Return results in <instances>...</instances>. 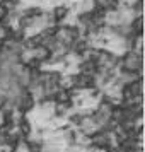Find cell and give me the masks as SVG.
<instances>
[{"label": "cell", "mask_w": 145, "mask_h": 152, "mask_svg": "<svg viewBox=\"0 0 145 152\" xmlns=\"http://www.w3.org/2000/svg\"><path fill=\"white\" fill-rule=\"evenodd\" d=\"M70 15V9L67 7V5H63V4H60V5H56L53 10H51V17H53V24H56V26H60L67 17Z\"/></svg>", "instance_id": "obj_1"}]
</instances>
